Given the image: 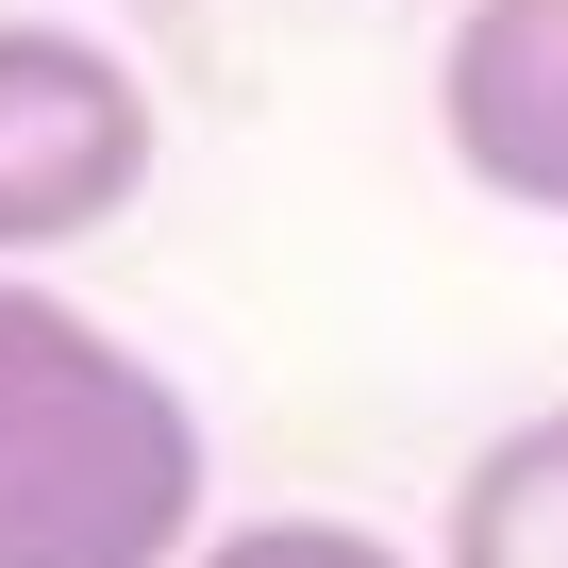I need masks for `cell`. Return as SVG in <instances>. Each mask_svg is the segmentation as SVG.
Wrapping results in <instances>:
<instances>
[{"instance_id": "1", "label": "cell", "mask_w": 568, "mask_h": 568, "mask_svg": "<svg viewBox=\"0 0 568 568\" xmlns=\"http://www.w3.org/2000/svg\"><path fill=\"white\" fill-rule=\"evenodd\" d=\"M217 535L201 402L68 284L0 267V568H184Z\"/></svg>"}, {"instance_id": "2", "label": "cell", "mask_w": 568, "mask_h": 568, "mask_svg": "<svg viewBox=\"0 0 568 568\" xmlns=\"http://www.w3.org/2000/svg\"><path fill=\"white\" fill-rule=\"evenodd\" d=\"M151 151H168V118L84 18H0V267L134 217Z\"/></svg>"}, {"instance_id": "3", "label": "cell", "mask_w": 568, "mask_h": 568, "mask_svg": "<svg viewBox=\"0 0 568 568\" xmlns=\"http://www.w3.org/2000/svg\"><path fill=\"white\" fill-rule=\"evenodd\" d=\"M435 134L501 217H568V0H452Z\"/></svg>"}, {"instance_id": "4", "label": "cell", "mask_w": 568, "mask_h": 568, "mask_svg": "<svg viewBox=\"0 0 568 568\" xmlns=\"http://www.w3.org/2000/svg\"><path fill=\"white\" fill-rule=\"evenodd\" d=\"M435 568H568V402H551V418H501V435L452 468Z\"/></svg>"}, {"instance_id": "5", "label": "cell", "mask_w": 568, "mask_h": 568, "mask_svg": "<svg viewBox=\"0 0 568 568\" xmlns=\"http://www.w3.org/2000/svg\"><path fill=\"white\" fill-rule=\"evenodd\" d=\"M184 568H418V551H385L368 518H217Z\"/></svg>"}]
</instances>
